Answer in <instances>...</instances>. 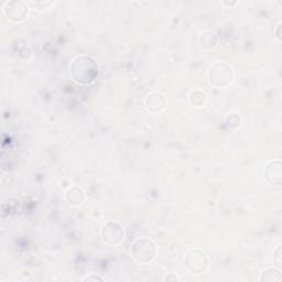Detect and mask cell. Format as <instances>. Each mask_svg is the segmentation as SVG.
<instances>
[{
	"mask_svg": "<svg viewBox=\"0 0 282 282\" xmlns=\"http://www.w3.org/2000/svg\"><path fill=\"white\" fill-rule=\"evenodd\" d=\"M217 42H219V38L213 31H204L201 35H199V45L201 48L212 50L216 48Z\"/></svg>",
	"mask_w": 282,
	"mask_h": 282,
	"instance_id": "9c48e42d",
	"label": "cell"
},
{
	"mask_svg": "<svg viewBox=\"0 0 282 282\" xmlns=\"http://www.w3.org/2000/svg\"><path fill=\"white\" fill-rule=\"evenodd\" d=\"M83 281H88V282H91V281H104V279L102 277H99V275L91 274V275H88V277L84 278Z\"/></svg>",
	"mask_w": 282,
	"mask_h": 282,
	"instance_id": "9a60e30c",
	"label": "cell"
},
{
	"mask_svg": "<svg viewBox=\"0 0 282 282\" xmlns=\"http://www.w3.org/2000/svg\"><path fill=\"white\" fill-rule=\"evenodd\" d=\"M264 178L271 186L280 187L282 184V163L280 160L270 161L264 169Z\"/></svg>",
	"mask_w": 282,
	"mask_h": 282,
	"instance_id": "52a82bcc",
	"label": "cell"
},
{
	"mask_svg": "<svg viewBox=\"0 0 282 282\" xmlns=\"http://www.w3.org/2000/svg\"><path fill=\"white\" fill-rule=\"evenodd\" d=\"M273 262L279 269L281 268V246H279L273 252Z\"/></svg>",
	"mask_w": 282,
	"mask_h": 282,
	"instance_id": "5bb4252c",
	"label": "cell"
},
{
	"mask_svg": "<svg viewBox=\"0 0 282 282\" xmlns=\"http://www.w3.org/2000/svg\"><path fill=\"white\" fill-rule=\"evenodd\" d=\"M102 237L106 244L119 245L125 237V231L119 223L111 221L103 226Z\"/></svg>",
	"mask_w": 282,
	"mask_h": 282,
	"instance_id": "8992f818",
	"label": "cell"
},
{
	"mask_svg": "<svg viewBox=\"0 0 282 282\" xmlns=\"http://www.w3.org/2000/svg\"><path fill=\"white\" fill-rule=\"evenodd\" d=\"M281 271L278 268H267L264 269L261 275H260V281L262 282H279L281 281Z\"/></svg>",
	"mask_w": 282,
	"mask_h": 282,
	"instance_id": "8fae6325",
	"label": "cell"
},
{
	"mask_svg": "<svg viewBox=\"0 0 282 282\" xmlns=\"http://www.w3.org/2000/svg\"><path fill=\"white\" fill-rule=\"evenodd\" d=\"M185 267L194 274L203 273L208 267V258L201 249H194L185 256Z\"/></svg>",
	"mask_w": 282,
	"mask_h": 282,
	"instance_id": "277c9868",
	"label": "cell"
},
{
	"mask_svg": "<svg viewBox=\"0 0 282 282\" xmlns=\"http://www.w3.org/2000/svg\"><path fill=\"white\" fill-rule=\"evenodd\" d=\"M4 13L8 20L13 22H21L25 20L28 16V4L25 2H20V0L8 2L5 5Z\"/></svg>",
	"mask_w": 282,
	"mask_h": 282,
	"instance_id": "5b68a950",
	"label": "cell"
},
{
	"mask_svg": "<svg viewBox=\"0 0 282 282\" xmlns=\"http://www.w3.org/2000/svg\"><path fill=\"white\" fill-rule=\"evenodd\" d=\"M164 281H179V278L174 275L173 273H170L169 275H167L166 278H164Z\"/></svg>",
	"mask_w": 282,
	"mask_h": 282,
	"instance_id": "2e32d148",
	"label": "cell"
},
{
	"mask_svg": "<svg viewBox=\"0 0 282 282\" xmlns=\"http://www.w3.org/2000/svg\"><path fill=\"white\" fill-rule=\"evenodd\" d=\"M190 101L194 106H202L206 101V95L201 91H195L191 94Z\"/></svg>",
	"mask_w": 282,
	"mask_h": 282,
	"instance_id": "7c38bea8",
	"label": "cell"
},
{
	"mask_svg": "<svg viewBox=\"0 0 282 282\" xmlns=\"http://www.w3.org/2000/svg\"><path fill=\"white\" fill-rule=\"evenodd\" d=\"M131 255L138 263L148 264L156 258L157 246L149 238H139L131 246Z\"/></svg>",
	"mask_w": 282,
	"mask_h": 282,
	"instance_id": "7a4b0ae2",
	"label": "cell"
},
{
	"mask_svg": "<svg viewBox=\"0 0 282 282\" xmlns=\"http://www.w3.org/2000/svg\"><path fill=\"white\" fill-rule=\"evenodd\" d=\"M65 198L70 205H80V204H82V202L84 201L85 193L83 190L81 189V187L72 186L70 189L67 190V192L65 194Z\"/></svg>",
	"mask_w": 282,
	"mask_h": 282,
	"instance_id": "30bf717a",
	"label": "cell"
},
{
	"mask_svg": "<svg viewBox=\"0 0 282 282\" xmlns=\"http://www.w3.org/2000/svg\"><path fill=\"white\" fill-rule=\"evenodd\" d=\"M145 104L147 109L151 111V113H159V111H161L164 107H166L167 99L161 93L152 92L146 97Z\"/></svg>",
	"mask_w": 282,
	"mask_h": 282,
	"instance_id": "ba28073f",
	"label": "cell"
},
{
	"mask_svg": "<svg viewBox=\"0 0 282 282\" xmlns=\"http://www.w3.org/2000/svg\"><path fill=\"white\" fill-rule=\"evenodd\" d=\"M27 4H28V6H31L32 8L42 10V9L48 8L49 6L53 5L54 3H52V2H28Z\"/></svg>",
	"mask_w": 282,
	"mask_h": 282,
	"instance_id": "4fadbf2b",
	"label": "cell"
},
{
	"mask_svg": "<svg viewBox=\"0 0 282 282\" xmlns=\"http://www.w3.org/2000/svg\"><path fill=\"white\" fill-rule=\"evenodd\" d=\"M70 78L80 85H91L99 76V65L90 55L76 56L70 64Z\"/></svg>",
	"mask_w": 282,
	"mask_h": 282,
	"instance_id": "6da1fadb",
	"label": "cell"
},
{
	"mask_svg": "<svg viewBox=\"0 0 282 282\" xmlns=\"http://www.w3.org/2000/svg\"><path fill=\"white\" fill-rule=\"evenodd\" d=\"M208 76L210 83L216 87H226L234 79L233 67L224 62H216L209 67Z\"/></svg>",
	"mask_w": 282,
	"mask_h": 282,
	"instance_id": "3957f363",
	"label": "cell"
}]
</instances>
